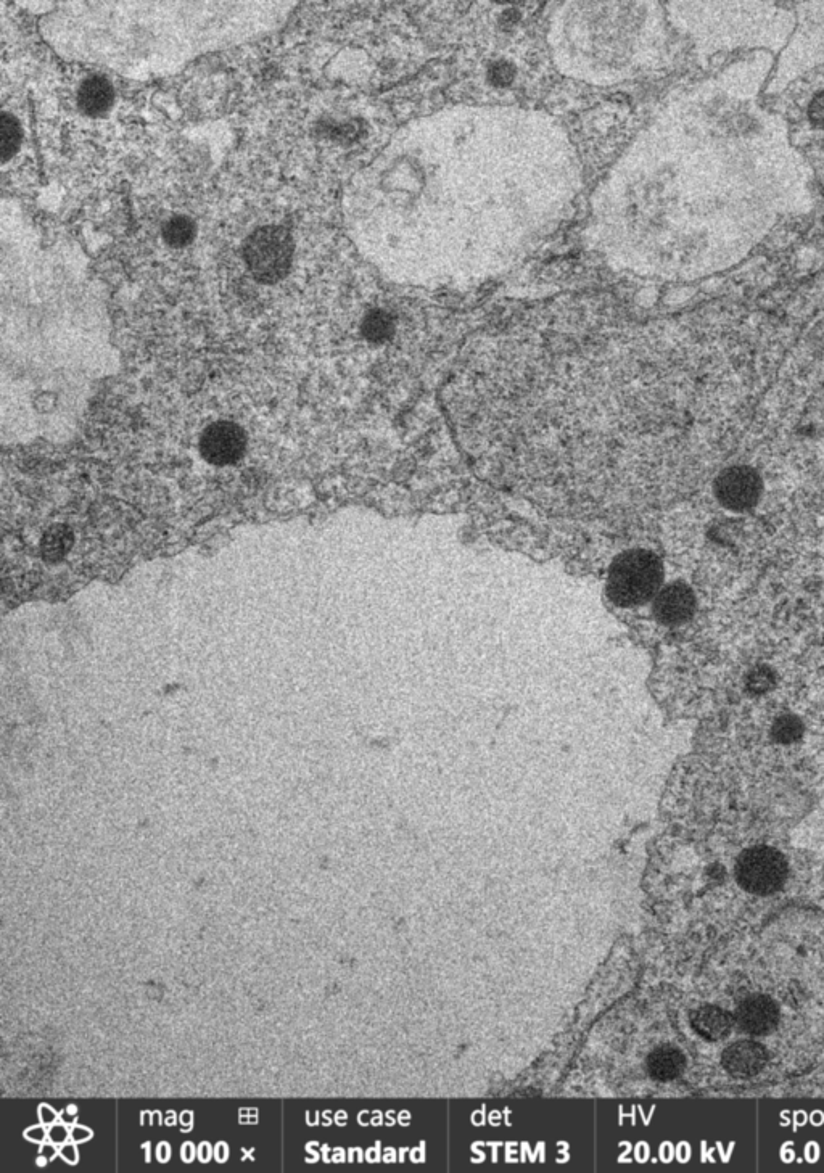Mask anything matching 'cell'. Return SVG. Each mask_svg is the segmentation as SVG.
Returning a JSON list of instances; mask_svg holds the SVG:
<instances>
[{
	"label": "cell",
	"instance_id": "cell-1",
	"mask_svg": "<svg viewBox=\"0 0 824 1173\" xmlns=\"http://www.w3.org/2000/svg\"><path fill=\"white\" fill-rule=\"evenodd\" d=\"M580 163L549 116L459 107L414 121L356 176L351 239L380 268L482 276L540 247L569 218Z\"/></svg>",
	"mask_w": 824,
	"mask_h": 1173
},
{
	"label": "cell",
	"instance_id": "cell-2",
	"mask_svg": "<svg viewBox=\"0 0 824 1173\" xmlns=\"http://www.w3.org/2000/svg\"><path fill=\"white\" fill-rule=\"evenodd\" d=\"M297 2H62L39 23L60 57L144 79L284 25Z\"/></svg>",
	"mask_w": 824,
	"mask_h": 1173
},
{
	"label": "cell",
	"instance_id": "cell-3",
	"mask_svg": "<svg viewBox=\"0 0 824 1173\" xmlns=\"http://www.w3.org/2000/svg\"><path fill=\"white\" fill-rule=\"evenodd\" d=\"M643 18L638 4H567L557 10L549 41L565 75L615 84L630 75Z\"/></svg>",
	"mask_w": 824,
	"mask_h": 1173
},
{
	"label": "cell",
	"instance_id": "cell-4",
	"mask_svg": "<svg viewBox=\"0 0 824 1173\" xmlns=\"http://www.w3.org/2000/svg\"><path fill=\"white\" fill-rule=\"evenodd\" d=\"M664 564L647 549H630L615 557L607 573V596L615 606L636 607L654 601L664 586Z\"/></svg>",
	"mask_w": 824,
	"mask_h": 1173
},
{
	"label": "cell",
	"instance_id": "cell-5",
	"mask_svg": "<svg viewBox=\"0 0 824 1173\" xmlns=\"http://www.w3.org/2000/svg\"><path fill=\"white\" fill-rule=\"evenodd\" d=\"M292 234L284 226H263L248 235L244 243V260L248 271L261 284H277L292 268Z\"/></svg>",
	"mask_w": 824,
	"mask_h": 1173
},
{
	"label": "cell",
	"instance_id": "cell-6",
	"mask_svg": "<svg viewBox=\"0 0 824 1173\" xmlns=\"http://www.w3.org/2000/svg\"><path fill=\"white\" fill-rule=\"evenodd\" d=\"M786 877V860L775 848H749L736 861L738 884L750 894H775L783 887Z\"/></svg>",
	"mask_w": 824,
	"mask_h": 1173
},
{
	"label": "cell",
	"instance_id": "cell-7",
	"mask_svg": "<svg viewBox=\"0 0 824 1173\" xmlns=\"http://www.w3.org/2000/svg\"><path fill=\"white\" fill-rule=\"evenodd\" d=\"M713 491L718 503L728 511L747 512L760 501L762 478L752 467H728L715 478Z\"/></svg>",
	"mask_w": 824,
	"mask_h": 1173
},
{
	"label": "cell",
	"instance_id": "cell-8",
	"mask_svg": "<svg viewBox=\"0 0 824 1173\" xmlns=\"http://www.w3.org/2000/svg\"><path fill=\"white\" fill-rule=\"evenodd\" d=\"M247 433L240 425L221 420L211 424L200 438V453L211 466H232L244 457Z\"/></svg>",
	"mask_w": 824,
	"mask_h": 1173
},
{
	"label": "cell",
	"instance_id": "cell-9",
	"mask_svg": "<svg viewBox=\"0 0 824 1173\" xmlns=\"http://www.w3.org/2000/svg\"><path fill=\"white\" fill-rule=\"evenodd\" d=\"M652 610L657 622L665 626H680L689 622L696 612V596L693 589L683 581L662 586L652 601Z\"/></svg>",
	"mask_w": 824,
	"mask_h": 1173
},
{
	"label": "cell",
	"instance_id": "cell-10",
	"mask_svg": "<svg viewBox=\"0 0 824 1173\" xmlns=\"http://www.w3.org/2000/svg\"><path fill=\"white\" fill-rule=\"evenodd\" d=\"M723 1066L738 1079H750L762 1071L767 1064V1053L760 1043L738 1042L726 1048Z\"/></svg>",
	"mask_w": 824,
	"mask_h": 1173
},
{
	"label": "cell",
	"instance_id": "cell-11",
	"mask_svg": "<svg viewBox=\"0 0 824 1173\" xmlns=\"http://www.w3.org/2000/svg\"><path fill=\"white\" fill-rule=\"evenodd\" d=\"M744 1032L752 1035L768 1034L778 1024V1009L767 997H750L742 1001L736 1019Z\"/></svg>",
	"mask_w": 824,
	"mask_h": 1173
},
{
	"label": "cell",
	"instance_id": "cell-12",
	"mask_svg": "<svg viewBox=\"0 0 824 1173\" xmlns=\"http://www.w3.org/2000/svg\"><path fill=\"white\" fill-rule=\"evenodd\" d=\"M115 89L105 76L84 79L78 91V107L89 116H102L113 107Z\"/></svg>",
	"mask_w": 824,
	"mask_h": 1173
},
{
	"label": "cell",
	"instance_id": "cell-13",
	"mask_svg": "<svg viewBox=\"0 0 824 1173\" xmlns=\"http://www.w3.org/2000/svg\"><path fill=\"white\" fill-rule=\"evenodd\" d=\"M733 1024V1017L726 1013L725 1009L717 1008V1006H709V1008H704L699 1011L697 1030L707 1040H720V1038H725L726 1035L730 1034Z\"/></svg>",
	"mask_w": 824,
	"mask_h": 1173
},
{
	"label": "cell",
	"instance_id": "cell-14",
	"mask_svg": "<svg viewBox=\"0 0 824 1173\" xmlns=\"http://www.w3.org/2000/svg\"><path fill=\"white\" fill-rule=\"evenodd\" d=\"M21 140H23V129H21L20 121L10 113H4L0 118V155H2V163H9L18 150H20Z\"/></svg>",
	"mask_w": 824,
	"mask_h": 1173
},
{
	"label": "cell",
	"instance_id": "cell-15",
	"mask_svg": "<svg viewBox=\"0 0 824 1173\" xmlns=\"http://www.w3.org/2000/svg\"><path fill=\"white\" fill-rule=\"evenodd\" d=\"M195 223L187 216H174L163 226V239L169 247H187L195 239Z\"/></svg>",
	"mask_w": 824,
	"mask_h": 1173
},
{
	"label": "cell",
	"instance_id": "cell-16",
	"mask_svg": "<svg viewBox=\"0 0 824 1173\" xmlns=\"http://www.w3.org/2000/svg\"><path fill=\"white\" fill-rule=\"evenodd\" d=\"M73 544V533L65 525H54L47 530L42 540V549L47 559L57 560L65 556Z\"/></svg>",
	"mask_w": 824,
	"mask_h": 1173
},
{
	"label": "cell",
	"instance_id": "cell-17",
	"mask_svg": "<svg viewBox=\"0 0 824 1173\" xmlns=\"http://www.w3.org/2000/svg\"><path fill=\"white\" fill-rule=\"evenodd\" d=\"M363 334L369 342H384L393 334V319L384 311H372L363 322Z\"/></svg>",
	"mask_w": 824,
	"mask_h": 1173
},
{
	"label": "cell",
	"instance_id": "cell-18",
	"mask_svg": "<svg viewBox=\"0 0 824 1173\" xmlns=\"http://www.w3.org/2000/svg\"><path fill=\"white\" fill-rule=\"evenodd\" d=\"M800 731H802V728H800V723L796 718H779L775 726H773V734H775L776 741L783 742V744H791V742L797 741L800 736Z\"/></svg>",
	"mask_w": 824,
	"mask_h": 1173
},
{
	"label": "cell",
	"instance_id": "cell-19",
	"mask_svg": "<svg viewBox=\"0 0 824 1173\" xmlns=\"http://www.w3.org/2000/svg\"><path fill=\"white\" fill-rule=\"evenodd\" d=\"M808 118L815 128L824 129V91L816 94L808 107Z\"/></svg>",
	"mask_w": 824,
	"mask_h": 1173
},
{
	"label": "cell",
	"instance_id": "cell-20",
	"mask_svg": "<svg viewBox=\"0 0 824 1173\" xmlns=\"http://www.w3.org/2000/svg\"><path fill=\"white\" fill-rule=\"evenodd\" d=\"M71 1138V1130H68V1125L57 1124L49 1127V1141L55 1145H63Z\"/></svg>",
	"mask_w": 824,
	"mask_h": 1173
},
{
	"label": "cell",
	"instance_id": "cell-21",
	"mask_svg": "<svg viewBox=\"0 0 824 1173\" xmlns=\"http://www.w3.org/2000/svg\"><path fill=\"white\" fill-rule=\"evenodd\" d=\"M25 1138H28L29 1141H33V1143H39V1145H42V1143H46L47 1138H49V1128L44 1127V1124L29 1127L25 1132Z\"/></svg>",
	"mask_w": 824,
	"mask_h": 1173
},
{
	"label": "cell",
	"instance_id": "cell-22",
	"mask_svg": "<svg viewBox=\"0 0 824 1173\" xmlns=\"http://www.w3.org/2000/svg\"><path fill=\"white\" fill-rule=\"evenodd\" d=\"M60 1156L68 1164H76L79 1161V1153L75 1141L73 1143H68V1141L63 1143L62 1148H60Z\"/></svg>",
	"mask_w": 824,
	"mask_h": 1173
},
{
	"label": "cell",
	"instance_id": "cell-23",
	"mask_svg": "<svg viewBox=\"0 0 824 1173\" xmlns=\"http://www.w3.org/2000/svg\"><path fill=\"white\" fill-rule=\"evenodd\" d=\"M91 1138L92 1130H89V1128L83 1127V1125H75V1127L71 1128V1141L84 1143V1141L91 1140Z\"/></svg>",
	"mask_w": 824,
	"mask_h": 1173
},
{
	"label": "cell",
	"instance_id": "cell-24",
	"mask_svg": "<svg viewBox=\"0 0 824 1173\" xmlns=\"http://www.w3.org/2000/svg\"><path fill=\"white\" fill-rule=\"evenodd\" d=\"M38 1112L39 1119H41V1122L44 1125H52L54 1124L55 1120H57V1112L50 1108V1106H47V1104H42V1106H39Z\"/></svg>",
	"mask_w": 824,
	"mask_h": 1173
},
{
	"label": "cell",
	"instance_id": "cell-25",
	"mask_svg": "<svg viewBox=\"0 0 824 1173\" xmlns=\"http://www.w3.org/2000/svg\"><path fill=\"white\" fill-rule=\"evenodd\" d=\"M39 1154H44V1156H46L49 1161H52V1159H54L57 1154H60V1151H57V1148H55V1143L50 1141V1143H42L41 1149H39Z\"/></svg>",
	"mask_w": 824,
	"mask_h": 1173
},
{
	"label": "cell",
	"instance_id": "cell-26",
	"mask_svg": "<svg viewBox=\"0 0 824 1173\" xmlns=\"http://www.w3.org/2000/svg\"><path fill=\"white\" fill-rule=\"evenodd\" d=\"M194 1156V1146L190 1145V1143H186V1145L182 1146V1159H184V1161L190 1162L192 1159H194Z\"/></svg>",
	"mask_w": 824,
	"mask_h": 1173
},
{
	"label": "cell",
	"instance_id": "cell-27",
	"mask_svg": "<svg viewBox=\"0 0 824 1173\" xmlns=\"http://www.w3.org/2000/svg\"><path fill=\"white\" fill-rule=\"evenodd\" d=\"M169 1157H171V1149H169V1145H166V1143H161V1145L158 1146V1159H160L161 1162H166L168 1161Z\"/></svg>",
	"mask_w": 824,
	"mask_h": 1173
},
{
	"label": "cell",
	"instance_id": "cell-28",
	"mask_svg": "<svg viewBox=\"0 0 824 1173\" xmlns=\"http://www.w3.org/2000/svg\"><path fill=\"white\" fill-rule=\"evenodd\" d=\"M198 1154H200V1161H202V1162L210 1161V1157H211L210 1145H208V1143H202V1146H200V1153H198Z\"/></svg>",
	"mask_w": 824,
	"mask_h": 1173
},
{
	"label": "cell",
	"instance_id": "cell-29",
	"mask_svg": "<svg viewBox=\"0 0 824 1173\" xmlns=\"http://www.w3.org/2000/svg\"><path fill=\"white\" fill-rule=\"evenodd\" d=\"M215 1156H216V1159H218V1161H219V1162H224V1161H226V1159H227V1148H226V1145H224V1143H219V1145H218V1146H216Z\"/></svg>",
	"mask_w": 824,
	"mask_h": 1173
},
{
	"label": "cell",
	"instance_id": "cell-30",
	"mask_svg": "<svg viewBox=\"0 0 824 1173\" xmlns=\"http://www.w3.org/2000/svg\"><path fill=\"white\" fill-rule=\"evenodd\" d=\"M60 1119H62L63 1124L66 1125L75 1124L76 1122V1116H73V1114H70L68 1111H63Z\"/></svg>",
	"mask_w": 824,
	"mask_h": 1173
},
{
	"label": "cell",
	"instance_id": "cell-31",
	"mask_svg": "<svg viewBox=\"0 0 824 1173\" xmlns=\"http://www.w3.org/2000/svg\"><path fill=\"white\" fill-rule=\"evenodd\" d=\"M47 1162H49V1159H47L44 1154H39L38 1159H36V1165H38V1167H46Z\"/></svg>",
	"mask_w": 824,
	"mask_h": 1173
},
{
	"label": "cell",
	"instance_id": "cell-32",
	"mask_svg": "<svg viewBox=\"0 0 824 1173\" xmlns=\"http://www.w3.org/2000/svg\"><path fill=\"white\" fill-rule=\"evenodd\" d=\"M66 1111L70 1112V1114H73V1116H78V1108H76L75 1104H70V1106L66 1108Z\"/></svg>",
	"mask_w": 824,
	"mask_h": 1173
}]
</instances>
